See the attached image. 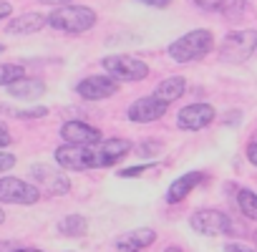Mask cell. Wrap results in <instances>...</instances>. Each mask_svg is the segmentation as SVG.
Wrapping results in <instances>:
<instances>
[{"label":"cell","instance_id":"cell-16","mask_svg":"<svg viewBox=\"0 0 257 252\" xmlns=\"http://www.w3.org/2000/svg\"><path fill=\"white\" fill-rule=\"evenodd\" d=\"M8 93L13 98H23V101H31V98H38L46 93V83L43 81H36V78H21L16 83L8 86Z\"/></svg>","mask_w":257,"mask_h":252},{"label":"cell","instance_id":"cell-11","mask_svg":"<svg viewBox=\"0 0 257 252\" xmlns=\"http://www.w3.org/2000/svg\"><path fill=\"white\" fill-rule=\"evenodd\" d=\"M116 91H118V83L111 76H103V73L88 76V78H83V81L76 83V93L81 98H86V101H101V98L113 96Z\"/></svg>","mask_w":257,"mask_h":252},{"label":"cell","instance_id":"cell-17","mask_svg":"<svg viewBox=\"0 0 257 252\" xmlns=\"http://www.w3.org/2000/svg\"><path fill=\"white\" fill-rule=\"evenodd\" d=\"M187 91V81L182 78V76H172V78H164L159 86H157V91H154V98H159L162 103H172V101H177L182 93Z\"/></svg>","mask_w":257,"mask_h":252},{"label":"cell","instance_id":"cell-3","mask_svg":"<svg viewBox=\"0 0 257 252\" xmlns=\"http://www.w3.org/2000/svg\"><path fill=\"white\" fill-rule=\"evenodd\" d=\"M106 76H111L116 83H128V81H142L149 76V66L137 58V56H128V53H116V56H106L101 61Z\"/></svg>","mask_w":257,"mask_h":252},{"label":"cell","instance_id":"cell-7","mask_svg":"<svg viewBox=\"0 0 257 252\" xmlns=\"http://www.w3.org/2000/svg\"><path fill=\"white\" fill-rule=\"evenodd\" d=\"M31 177H33L36 187L43 189V192H48V194H66L71 189L68 177L63 172L48 167V164H33L31 167Z\"/></svg>","mask_w":257,"mask_h":252},{"label":"cell","instance_id":"cell-24","mask_svg":"<svg viewBox=\"0 0 257 252\" xmlns=\"http://www.w3.org/2000/svg\"><path fill=\"white\" fill-rule=\"evenodd\" d=\"M16 167V157L8 152H0V172H11Z\"/></svg>","mask_w":257,"mask_h":252},{"label":"cell","instance_id":"cell-36","mask_svg":"<svg viewBox=\"0 0 257 252\" xmlns=\"http://www.w3.org/2000/svg\"><path fill=\"white\" fill-rule=\"evenodd\" d=\"M167 252H182L179 247H167Z\"/></svg>","mask_w":257,"mask_h":252},{"label":"cell","instance_id":"cell-26","mask_svg":"<svg viewBox=\"0 0 257 252\" xmlns=\"http://www.w3.org/2000/svg\"><path fill=\"white\" fill-rule=\"evenodd\" d=\"M139 154H142V157L159 154V144H154V142H149V144H139Z\"/></svg>","mask_w":257,"mask_h":252},{"label":"cell","instance_id":"cell-15","mask_svg":"<svg viewBox=\"0 0 257 252\" xmlns=\"http://www.w3.org/2000/svg\"><path fill=\"white\" fill-rule=\"evenodd\" d=\"M46 23H48V18L41 16V13H23V16H18V18H13L8 23V33H13V36H28V33L41 31Z\"/></svg>","mask_w":257,"mask_h":252},{"label":"cell","instance_id":"cell-1","mask_svg":"<svg viewBox=\"0 0 257 252\" xmlns=\"http://www.w3.org/2000/svg\"><path fill=\"white\" fill-rule=\"evenodd\" d=\"M214 46V36L212 31L207 28H197V31H189L184 33L182 38H177L172 46H169V56L177 61V63H192V61H199L204 58Z\"/></svg>","mask_w":257,"mask_h":252},{"label":"cell","instance_id":"cell-32","mask_svg":"<svg viewBox=\"0 0 257 252\" xmlns=\"http://www.w3.org/2000/svg\"><path fill=\"white\" fill-rule=\"evenodd\" d=\"M11 13H13V6H11V3H3V0H0V21L8 18Z\"/></svg>","mask_w":257,"mask_h":252},{"label":"cell","instance_id":"cell-38","mask_svg":"<svg viewBox=\"0 0 257 252\" xmlns=\"http://www.w3.org/2000/svg\"><path fill=\"white\" fill-rule=\"evenodd\" d=\"M254 242H257V234H254Z\"/></svg>","mask_w":257,"mask_h":252},{"label":"cell","instance_id":"cell-5","mask_svg":"<svg viewBox=\"0 0 257 252\" xmlns=\"http://www.w3.org/2000/svg\"><path fill=\"white\" fill-rule=\"evenodd\" d=\"M56 164L71 172H83V169H98L101 157L96 147H71L63 144L56 149Z\"/></svg>","mask_w":257,"mask_h":252},{"label":"cell","instance_id":"cell-21","mask_svg":"<svg viewBox=\"0 0 257 252\" xmlns=\"http://www.w3.org/2000/svg\"><path fill=\"white\" fill-rule=\"evenodd\" d=\"M237 202H239V209H242L249 219H257V194H254V192L239 189V192H237Z\"/></svg>","mask_w":257,"mask_h":252},{"label":"cell","instance_id":"cell-25","mask_svg":"<svg viewBox=\"0 0 257 252\" xmlns=\"http://www.w3.org/2000/svg\"><path fill=\"white\" fill-rule=\"evenodd\" d=\"M144 172H149V167H128V169H121V172H116V174L123 177V179H128V177H142Z\"/></svg>","mask_w":257,"mask_h":252},{"label":"cell","instance_id":"cell-37","mask_svg":"<svg viewBox=\"0 0 257 252\" xmlns=\"http://www.w3.org/2000/svg\"><path fill=\"white\" fill-rule=\"evenodd\" d=\"M3 51H6V46H3V43H0V53H3Z\"/></svg>","mask_w":257,"mask_h":252},{"label":"cell","instance_id":"cell-39","mask_svg":"<svg viewBox=\"0 0 257 252\" xmlns=\"http://www.w3.org/2000/svg\"><path fill=\"white\" fill-rule=\"evenodd\" d=\"M68 252H71V249H68Z\"/></svg>","mask_w":257,"mask_h":252},{"label":"cell","instance_id":"cell-18","mask_svg":"<svg viewBox=\"0 0 257 252\" xmlns=\"http://www.w3.org/2000/svg\"><path fill=\"white\" fill-rule=\"evenodd\" d=\"M199 179H202V172H187V174H182L177 182H172L167 199H169V202H179V199H184V197L199 184Z\"/></svg>","mask_w":257,"mask_h":252},{"label":"cell","instance_id":"cell-33","mask_svg":"<svg viewBox=\"0 0 257 252\" xmlns=\"http://www.w3.org/2000/svg\"><path fill=\"white\" fill-rule=\"evenodd\" d=\"M38 3H43V6H56V8H61V6H68L71 0H38Z\"/></svg>","mask_w":257,"mask_h":252},{"label":"cell","instance_id":"cell-9","mask_svg":"<svg viewBox=\"0 0 257 252\" xmlns=\"http://www.w3.org/2000/svg\"><path fill=\"white\" fill-rule=\"evenodd\" d=\"M61 139L71 147H98L101 132L88 126L86 121H66L61 126Z\"/></svg>","mask_w":257,"mask_h":252},{"label":"cell","instance_id":"cell-34","mask_svg":"<svg viewBox=\"0 0 257 252\" xmlns=\"http://www.w3.org/2000/svg\"><path fill=\"white\" fill-rule=\"evenodd\" d=\"M16 252H43V249H33V247H28V249H16Z\"/></svg>","mask_w":257,"mask_h":252},{"label":"cell","instance_id":"cell-8","mask_svg":"<svg viewBox=\"0 0 257 252\" xmlns=\"http://www.w3.org/2000/svg\"><path fill=\"white\" fill-rule=\"evenodd\" d=\"M192 227L202 234H209V237H217V234H229L232 232V222L224 212H217V209H199L197 214H192Z\"/></svg>","mask_w":257,"mask_h":252},{"label":"cell","instance_id":"cell-23","mask_svg":"<svg viewBox=\"0 0 257 252\" xmlns=\"http://www.w3.org/2000/svg\"><path fill=\"white\" fill-rule=\"evenodd\" d=\"M3 111L16 116V118H41V116L48 113L46 106H36V108H3Z\"/></svg>","mask_w":257,"mask_h":252},{"label":"cell","instance_id":"cell-19","mask_svg":"<svg viewBox=\"0 0 257 252\" xmlns=\"http://www.w3.org/2000/svg\"><path fill=\"white\" fill-rule=\"evenodd\" d=\"M86 229H88V222L81 214H68L58 222V232L66 234V237H83Z\"/></svg>","mask_w":257,"mask_h":252},{"label":"cell","instance_id":"cell-12","mask_svg":"<svg viewBox=\"0 0 257 252\" xmlns=\"http://www.w3.org/2000/svg\"><path fill=\"white\" fill-rule=\"evenodd\" d=\"M167 113V103H162L159 98L154 96H147V98H139L128 106V118L137 121V123H149V121H157Z\"/></svg>","mask_w":257,"mask_h":252},{"label":"cell","instance_id":"cell-27","mask_svg":"<svg viewBox=\"0 0 257 252\" xmlns=\"http://www.w3.org/2000/svg\"><path fill=\"white\" fill-rule=\"evenodd\" d=\"M11 142H13V137L8 134V129L3 123H0V149H6V147H11Z\"/></svg>","mask_w":257,"mask_h":252},{"label":"cell","instance_id":"cell-29","mask_svg":"<svg viewBox=\"0 0 257 252\" xmlns=\"http://www.w3.org/2000/svg\"><path fill=\"white\" fill-rule=\"evenodd\" d=\"M224 249H227V252H257V249H249V247H244V244H237V242H229Z\"/></svg>","mask_w":257,"mask_h":252},{"label":"cell","instance_id":"cell-30","mask_svg":"<svg viewBox=\"0 0 257 252\" xmlns=\"http://www.w3.org/2000/svg\"><path fill=\"white\" fill-rule=\"evenodd\" d=\"M139 3H144V6H152V8H167L172 0H139Z\"/></svg>","mask_w":257,"mask_h":252},{"label":"cell","instance_id":"cell-4","mask_svg":"<svg viewBox=\"0 0 257 252\" xmlns=\"http://www.w3.org/2000/svg\"><path fill=\"white\" fill-rule=\"evenodd\" d=\"M257 48V31L244 28V31H232L222 43H219V58L224 63H242L252 56Z\"/></svg>","mask_w":257,"mask_h":252},{"label":"cell","instance_id":"cell-20","mask_svg":"<svg viewBox=\"0 0 257 252\" xmlns=\"http://www.w3.org/2000/svg\"><path fill=\"white\" fill-rule=\"evenodd\" d=\"M21 78H26L23 66H18V63H0V86H11V83H16Z\"/></svg>","mask_w":257,"mask_h":252},{"label":"cell","instance_id":"cell-2","mask_svg":"<svg viewBox=\"0 0 257 252\" xmlns=\"http://www.w3.org/2000/svg\"><path fill=\"white\" fill-rule=\"evenodd\" d=\"M48 23L56 31L63 33H86L88 28L96 26V11H91L88 6H61L48 16Z\"/></svg>","mask_w":257,"mask_h":252},{"label":"cell","instance_id":"cell-28","mask_svg":"<svg viewBox=\"0 0 257 252\" xmlns=\"http://www.w3.org/2000/svg\"><path fill=\"white\" fill-rule=\"evenodd\" d=\"M194 3H197L199 8H204V11H217V3H219V0H194Z\"/></svg>","mask_w":257,"mask_h":252},{"label":"cell","instance_id":"cell-13","mask_svg":"<svg viewBox=\"0 0 257 252\" xmlns=\"http://www.w3.org/2000/svg\"><path fill=\"white\" fill-rule=\"evenodd\" d=\"M157 239V232L149 227H139L132 232H123L121 237H116V249L118 252H139L144 247H149Z\"/></svg>","mask_w":257,"mask_h":252},{"label":"cell","instance_id":"cell-35","mask_svg":"<svg viewBox=\"0 0 257 252\" xmlns=\"http://www.w3.org/2000/svg\"><path fill=\"white\" fill-rule=\"evenodd\" d=\"M3 222H6V212H3V209H0V224H3Z\"/></svg>","mask_w":257,"mask_h":252},{"label":"cell","instance_id":"cell-14","mask_svg":"<svg viewBox=\"0 0 257 252\" xmlns=\"http://www.w3.org/2000/svg\"><path fill=\"white\" fill-rule=\"evenodd\" d=\"M96 149H98V157H101V167H111L132 152V142L128 139H106Z\"/></svg>","mask_w":257,"mask_h":252},{"label":"cell","instance_id":"cell-6","mask_svg":"<svg viewBox=\"0 0 257 252\" xmlns=\"http://www.w3.org/2000/svg\"><path fill=\"white\" fill-rule=\"evenodd\" d=\"M41 197V189L36 184H28L18 177H3L0 179V202L6 204H36Z\"/></svg>","mask_w":257,"mask_h":252},{"label":"cell","instance_id":"cell-22","mask_svg":"<svg viewBox=\"0 0 257 252\" xmlns=\"http://www.w3.org/2000/svg\"><path fill=\"white\" fill-rule=\"evenodd\" d=\"M244 6H247V0H219V3H217V11H219L222 16H227V18H234V16L242 13Z\"/></svg>","mask_w":257,"mask_h":252},{"label":"cell","instance_id":"cell-31","mask_svg":"<svg viewBox=\"0 0 257 252\" xmlns=\"http://www.w3.org/2000/svg\"><path fill=\"white\" fill-rule=\"evenodd\" d=\"M247 159H249V162L257 167V142H252V144L247 147Z\"/></svg>","mask_w":257,"mask_h":252},{"label":"cell","instance_id":"cell-10","mask_svg":"<svg viewBox=\"0 0 257 252\" xmlns=\"http://www.w3.org/2000/svg\"><path fill=\"white\" fill-rule=\"evenodd\" d=\"M214 113L217 111L209 103H189L179 111L177 126L184 129V132H199V129H204V126H209L214 121Z\"/></svg>","mask_w":257,"mask_h":252}]
</instances>
